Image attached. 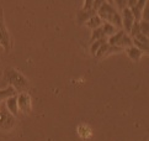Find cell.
I'll list each match as a JSON object with an SVG mask.
<instances>
[{"label": "cell", "instance_id": "obj_1", "mask_svg": "<svg viewBox=\"0 0 149 141\" xmlns=\"http://www.w3.org/2000/svg\"><path fill=\"white\" fill-rule=\"evenodd\" d=\"M99 18L105 21V23H109L111 25H113L116 29H121L122 27V19L121 15L118 14V11H116V9L109 3H104L101 6L96 10Z\"/></svg>", "mask_w": 149, "mask_h": 141}, {"label": "cell", "instance_id": "obj_2", "mask_svg": "<svg viewBox=\"0 0 149 141\" xmlns=\"http://www.w3.org/2000/svg\"><path fill=\"white\" fill-rule=\"evenodd\" d=\"M4 78L6 79V82L15 89V92L22 93V92H26V89L29 88V80L14 68H9L5 70Z\"/></svg>", "mask_w": 149, "mask_h": 141}, {"label": "cell", "instance_id": "obj_3", "mask_svg": "<svg viewBox=\"0 0 149 141\" xmlns=\"http://www.w3.org/2000/svg\"><path fill=\"white\" fill-rule=\"evenodd\" d=\"M0 45L4 47L5 51H9L11 47V40H10L9 31L4 23V14L1 9H0Z\"/></svg>", "mask_w": 149, "mask_h": 141}, {"label": "cell", "instance_id": "obj_4", "mask_svg": "<svg viewBox=\"0 0 149 141\" xmlns=\"http://www.w3.org/2000/svg\"><path fill=\"white\" fill-rule=\"evenodd\" d=\"M17 106H19V110H22L26 113H29L31 110V98L26 92H22V93H20L17 95Z\"/></svg>", "mask_w": 149, "mask_h": 141}, {"label": "cell", "instance_id": "obj_5", "mask_svg": "<svg viewBox=\"0 0 149 141\" xmlns=\"http://www.w3.org/2000/svg\"><path fill=\"white\" fill-rule=\"evenodd\" d=\"M121 19H122V25H123L126 32L130 34L132 25H133V23H134V18H133V14L131 11V9L125 8L123 10H122V18Z\"/></svg>", "mask_w": 149, "mask_h": 141}, {"label": "cell", "instance_id": "obj_6", "mask_svg": "<svg viewBox=\"0 0 149 141\" xmlns=\"http://www.w3.org/2000/svg\"><path fill=\"white\" fill-rule=\"evenodd\" d=\"M132 42H133V46L139 48L142 52L148 51V37L147 36L142 35V34H138L134 37H132Z\"/></svg>", "mask_w": 149, "mask_h": 141}, {"label": "cell", "instance_id": "obj_7", "mask_svg": "<svg viewBox=\"0 0 149 141\" xmlns=\"http://www.w3.org/2000/svg\"><path fill=\"white\" fill-rule=\"evenodd\" d=\"M146 5H147V0H137L136 6H133V8L131 9V11H132V14H133V18H134L136 23H139V21H141L143 9L146 8Z\"/></svg>", "mask_w": 149, "mask_h": 141}, {"label": "cell", "instance_id": "obj_8", "mask_svg": "<svg viewBox=\"0 0 149 141\" xmlns=\"http://www.w3.org/2000/svg\"><path fill=\"white\" fill-rule=\"evenodd\" d=\"M6 108H8V111L10 114H13L14 116H17L19 106H17V95L16 94L10 95L6 98Z\"/></svg>", "mask_w": 149, "mask_h": 141}, {"label": "cell", "instance_id": "obj_9", "mask_svg": "<svg viewBox=\"0 0 149 141\" xmlns=\"http://www.w3.org/2000/svg\"><path fill=\"white\" fill-rule=\"evenodd\" d=\"M126 52H127V55H128V57L131 59H133V61H139L142 55H143V52L139 50V48H137L136 46H131L128 48H125Z\"/></svg>", "mask_w": 149, "mask_h": 141}, {"label": "cell", "instance_id": "obj_10", "mask_svg": "<svg viewBox=\"0 0 149 141\" xmlns=\"http://www.w3.org/2000/svg\"><path fill=\"white\" fill-rule=\"evenodd\" d=\"M95 10L91 9V10H80V11L78 13V16H77V19L79 21V24H84V23H86V21L91 18L93 15H95Z\"/></svg>", "mask_w": 149, "mask_h": 141}, {"label": "cell", "instance_id": "obj_11", "mask_svg": "<svg viewBox=\"0 0 149 141\" xmlns=\"http://www.w3.org/2000/svg\"><path fill=\"white\" fill-rule=\"evenodd\" d=\"M116 46H118L121 47L122 50H125V48H128L131 46H133V42H132V37H130L128 35H126V32L123 34V36L121 37V40L117 42V45Z\"/></svg>", "mask_w": 149, "mask_h": 141}, {"label": "cell", "instance_id": "obj_12", "mask_svg": "<svg viewBox=\"0 0 149 141\" xmlns=\"http://www.w3.org/2000/svg\"><path fill=\"white\" fill-rule=\"evenodd\" d=\"M86 25L89 26L90 29L95 30V29H97V27H100V26L102 25V20L99 18V15L95 14V15H93L91 18H90V19L86 21Z\"/></svg>", "mask_w": 149, "mask_h": 141}, {"label": "cell", "instance_id": "obj_13", "mask_svg": "<svg viewBox=\"0 0 149 141\" xmlns=\"http://www.w3.org/2000/svg\"><path fill=\"white\" fill-rule=\"evenodd\" d=\"M101 27H102V30H104L105 36H112L113 34H116V32H117V29L113 25H111L109 23H102Z\"/></svg>", "mask_w": 149, "mask_h": 141}, {"label": "cell", "instance_id": "obj_14", "mask_svg": "<svg viewBox=\"0 0 149 141\" xmlns=\"http://www.w3.org/2000/svg\"><path fill=\"white\" fill-rule=\"evenodd\" d=\"M14 94H16V92H15V89L11 85H9V88H6L5 90H0V102L6 99L10 95H14Z\"/></svg>", "mask_w": 149, "mask_h": 141}, {"label": "cell", "instance_id": "obj_15", "mask_svg": "<svg viewBox=\"0 0 149 141\" xmlns=\"http://www.w3.org/2000/svg\"><path fill=\"white\" fill-rule=\"evenodd\" d=\"M105 34H104V30L102 27H97L93 30V35H91V41H96V40H100V39H105Z\"/></svg>", "mask_w": 149, "mask_h": 141}, {"label": "cell", "instance_id": "obj_16", "mask_svg": "<svg viewBox=\"0 0 149 141\" xmlns=\"http://www.w3.org/2000/svg\"><path fill=\"white\" fill-rule=\"evenodd\" d=\"M107 50H109V43H107V41H106L99 47V50L96 51V53H95V56L96 57H102L104 55H107Z\"/></svg>", "mask_w": 149, "mask_h": 141}, {"label": "cell", "instance_id": "obj_17", "mask_svg": "<svg viewBox=\"0 0 149 141\" xmlns=\"http://www.w3.org/2000/svg\"><path fill=\"white\" fill-rule=\"evenodd\" d=\"M139 31L142 35L148 37V34H149V23L148 21H144V20L139 21Z\"/></svg>", "mask_w": 149, "mask_h": 141}, {"label": "cell", "instance_id": "obj_18", "mask_svg": "<svg viewBox=\"0 0 149 141\" xmlns=\"http://www.w3.org/2000/svg\"><path fill=\"white\" fill-rule=\"evenodd\" d=\"M104 42H106V39H100V40H96V41H93L91 48H90V50H91V53H93V55H95V53H96V51L99 50V47L102 45Z\"/></svg>", "mask_w": 149, "mask_h": 141}, {"label": "cell", "instance_id": "obj_19", "mask_svg": "<svg viewBox=\"0 0 149 141\" xmlns=\"http://www.w3.org/2000/svg\"><path fill=\"white\" fill-rule=\"evenodd\" d=\"M115 3L120 10H123L125 8H127V0H115Z\"/></svg>", "mask_w": 149, "mask_h": 141}, {"label": "cell", "instance_id": "obj_20", "mask_svg": "<svg viewBox=\"0 0 149 141\" xmlns=\"http://www.w3.org/2000/svg\"><path fill=\"white\" fill-rule=\"evenodd\" d=\"M94 5V0H85V4L83 6V10H91Z\"/></svg>", "mask_w": 149, "mask_h": 141}, {"label": "cell", "instance_id": "obj_21", "mask_svg": "<svg viewBox=\"0 0 149 141\" xmlns=\"http://www.w3.org/2000/svg\"><path fill=\"white\" fill-rule=\"evenodd\" d=\"M106 1V0H94V5H93V9L95 10V11H96V10L101 6V5H102Z\"/></svg>", "mask_w": 149, "mask_h": 141}, {"label": "cell", "instance_id": "obj_22", "mask_svg": "<svg viewBox=\"0 0 149 141\" xmlns=\"http://www.w3.org/2000/svg\"><path fill=\"white\" fill-rule=\"evenodd\" d=\"M137 4V0H127V8L128 9H132L133 6H136Z\"/></svg>", "mask_w": 149, "mask_h": 141}]
</instances>
